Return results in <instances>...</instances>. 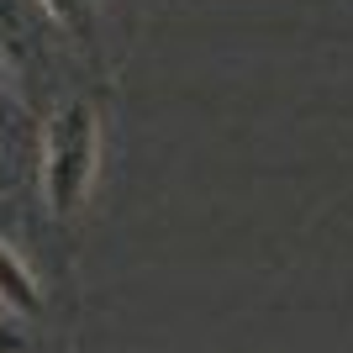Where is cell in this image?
I'll return each instance as SVG.
<instances>
[{
    "instance_id": "cell-1",
    "label": "cell",
    "mask_w": 353,
    "mask_h": 353,
    "mask_svg": "<svg viewBox=\"0 0 353 353\" xmlns=\"http://www.w3.org/2000/svg\"><path fill=\"white\" fill-rule=\"evenodd\" d=\"M101 105L74 95L43 127V201L59 221L79 216L101 185Z\"/></svg>"
},
{
    "instance_id": "cell-2",
    "label": "cell",
    "mask_w": 353,
    "mask_h": 353,
    "mask_svg": "<svg viewBox=\"0 0 353 353\" xmlns=\"http://www.w3.org/2000/svg\"><path fill=\"white\" fill-rule=\"evenodd\" d=\"M48 37H53V21L37 0H0V59L11 79H32L48 63Z\"/></svg>"
},
{
    "instance_id": "cell-3",
    "label": "cell",
    "mask_w": 353,
    "mask_h": 353,
    "mask_svg": "<svg viewBox=\"0 0 353 353\" xmlns=\"http://www.w3.org/2000/svg\"><path fill=\"white\" fill-rule=\"evenodd\" d=\"M0 306L21 311V316H37L43 311V290H37V274L27 269V259L0 237Z\"/></svg>"
},
{
    "instance_id": "cell-4",
    "label": "cell",
    "mask_w": 353,
    "mask_h": 353,
    "mask_svg": "<svg viewBox=\"0 0 353 353\" xmlns=\"http://www.w3.org/2000/svg\"><path fill=\"white\" fill-rule=\"evenodd\" d=\"M37 6H43V16L63 37L90 43V32H95V0H37Z\"/></svg>"
},
{
    "instance_id": "cell-5",
    "label": "cell",
    "mask_w": 353,
    "mask_h": 353,
    "mask_svg": "<svg viewBox=\"0 0 353 353\" xmlns=\"http://www.w3.org/2000/svg\"><path fill=\"white\" fill-rule=\"evenodd\" d=\"M11 121H16V90H11V69H6V59H0V137H6Z\"/></svg>"
}]
</instances>
